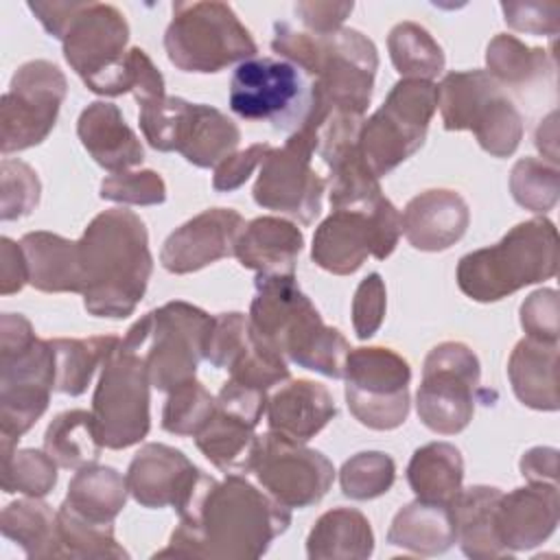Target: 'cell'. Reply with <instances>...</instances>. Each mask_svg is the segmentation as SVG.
<instances>
[{
    "label": "cell",
    "mask_w": 560,
    "mask_h": 560,
    "mask_svg": "<svg viewBox=\"0 0 560 560\" xmlns=\"http://www.w3.org/2000/svg\"><path fill=\"white\" fill-rule=\"evenodd\" d=\"M175 510L179 525L168 547L155 553L158 558H260L291 525V508L258 490L241 472H228L223 481L199 472Z\"/></svg>",
    "instance_id": "1"
},
{
    "label": "cell",
    "mask_w": 560,
    "mask_h": 560,
    "mask_svg": "<svg viewBox=\"0 0 560 560\" xmlns=\"http://www.w3.org/2000/svg\"><path fill=\"white\" fill-rule=\"evenodd\" d=\"M77 243L85 311L107 319L129 317L153 271L144 221L127 208H109L88 223Z\"/></svg>",
    "instance_id": "2"
},
{
    "label": "cell",
    "mask_w": 560,
    "mask_h": 560,
    "mask_svg": "<svg viewBox=\"0 0 560 560\" xmlns=\"http://www.w3.org/2000/svg\"><path fill=\"white\" fill-rule=\"evenodd\" d=\"M247 324L258 348L322 376L343 378L350 343L337 328L324 324L295 273L256 276Z\"/></svg>",
    "instance_id": "3"
},
{
    "label": "cell",
    "mask_w": 560,
    "mask_h": 560,
    "mask_svg": "<svg viewBox=\"0 0 560 560\" xmlns=\"http://www.w3.org/2000/svg\"><path fill=\"white\" fill-rule=\"evenodd\" d=\"M28 9L44 31L63 46L68 66L85 88L101 96L131 90L129 24L120 9L107 2H31Z\"/></svg>",
    "instance_id": "4"
},
{
    "label": "cell",
    "mask_w": 560,
    "mask_h": 560,
    "mask_svg": "<svg viewBox=\"0 0 560 560\" xmlns=\"http://www.w3.org/2000/svg\"><path fill=\"white\" fill-rule=\"evenodd\" d=\"M558 269V230L545 217L514 225L499 243L459 258L455 280L475 302H499L523 287L549 280Z\"/></svg>",
    "instance_id": "5"
},
{
    "label": "cell",
    "mask_w": 560,
    "mask_h": 560,
    "mask_svg": "<svg viewBox=\"0 0 560 560\" xmlns=\"http://www.w3.org/2000/svg\"><path fill=\"white\" fill-rule=\"evenodd\" d=\"M55 389V350L20 313L0 317V438H20L44 416Z\"/></svg>",
    "instance_id": "6"
},
{
    "label": "cell",
    "mask_w": 560,
    "mask_h": 560,
    "mask_svg": "<svg viewBox=\"0 0 560 560\" xmlns=\"http://www.w3.org/2000/svg\"><path fill=\"white\" fill-rule=\"evenodd\" d=\"M168 61L182 72L214 74L256 57L258 46L225 2H175L164 33Z\"/></svg>",
    "instance_id": "7"
},
{
    "label": "cell",
    "mask_w": 560,
    "mask_h": 560,
    "mask_svg": "<svg viewBox=\"0 0 560 560\" xmlns=\"http://www.w3.org/2000/svg\"><path fill=\"white\" fill-rule=\"evenodd\" d=\"M376 70L378 50L361 31L341 26L335 33L315 35V57L306 72L313 105L304 125L315 131L330 112L363 116L372 101Z\"/></svg>",
    "instance_id": "8"
},
{
    "label": "cell",
    "mask_w": 560,
    "mask_h": 560,
    "mask_svg": "<svg viewBox=\"0 0 560 560\" xmlns=\"http://www.w3.org/2000/svg\"><path fill=\"white\" fill-rule=\"evenodd\" d=\"M210 324L212 317L199 306L173 300L140 317L122 341L142 352L151 385L168 394L195 381Z\"/></svg>",
    "instance_id": "9"
},
{
    "label": "cell",
    "mask_w": 560,
    "mask_h": 560,
    "mask_svg": "<svg viewBox=\"0 0 560 560\" xmlns=\"http://www.w3.org/2000/svg\"><path fill=\"white\" fill-rule=\"evenodd\" d=\"M446 131H472L492 158H510L523 140V118L512 98L486 70L448 72L438 85Z\"/></svg>",
    "instance_id": "10"
},
{
    "label": "cell",
    "mask_w": 560,
    "mask_h": 560,
    "mask_svg": "<svg viewBox=\"0 0 560 560\" xmlns=\"http://www.w3.org/2000/svg\"><path fill=\"white\" fill-rule=\"evenodd\" d=\"M438 109V85L422 79H400L392 85L383 105L363 118L357 149L368 168L383 177L411 158L427 138Z\"/></svg>",
    "instance_id": "11"
},
{
    "label": "cell",
    "mask_w": 560,
    "mask_h": 560,
    "mask_svg": "<svg viewBox=\"0 0 560 560\" xmlns=\"http://www.w3.org/2000/svg\"><path fill=\"white\" fill-rule=\"evenodd\" d=\"M151 387L142 352L120 339L107 354L92 396V418L105 448H129L147 438Z\"/></svg>",
    "instance_id": "12"
},
{
    "label": "cell",
    "mask_w": 560,
    "mask_h": 560,
    "mask_svg": "<svg viewBox=\"0 0 560 560\" xmlns=\"http://www.w3.org/2000/svg\"><path fill=\"white\" fill-rule=\"evenodd\" d=\"M400 238V212L381 195L365 206L332 208L317 225L311 258L317 267L335 276L354 273L368 256L385 260Z\"/></svg>",
    "instance_id": "13"
},
{
    "label": "cell",
    "mask_w": 560,
    "mask_h": 560,
    "mask_svg": "<svg viewBox=\"0 0 560 560\" xmlns=\"http://www.w3.org/2000/svg\"><path fill=\"white\" fill-rule=\"evenodd\" d=\"M311 105V79L287 59L252 57L230 79V109L245 120L271 122L278 131H298Z\"/></svg>",
    "instance_id": "14"
},
{
    "label": "cell",
    "mask_w": 560,
    "mask_h": 560,
    "mask_svg": "<svg viewBox=\"0 0 560 560\" xmlns=\"http://www.w3.org/2000/svg\"><path fill=\"white\" fill-rule=\"evenodd\" d=\"M481 365L462 341H442L429 350L416 394L420 422L438 435L462 433L472 416Z\"/></svg>",
    "instance_id": "15"
},
{
    "label": "cell",
    "mask_w": 560,
    "mask_h": 560,
    "mask_svg": "<svg viewBox=\"0 0 560 560\" xmlns=\"http://www.w3.org/2000/svg\"><path fill=\"white\" fill-rule=\"evenodd\" d=\"M343 381L348 409L363 427L392 431L405 424L411 368L398 352L383 346L350 348Z\"/></svg>",
    "instance_id": "16"
},
{
    "label": "cell",
    "mask_w": 560,
    "mask_h": 560,
    "mask_svg": "<svg viewBox=\"0 0 560 560\" xmlns=\"http://www.w3.org/2000/svg\"><path fill=\"white\" fill-rule=\"evenodd\" d=\"M68 94L66 74L46 59L22 63L0 101L2 155L42 144L52 131Z\"/></svg>",
    "instance_id": "17"
},
{
    "label": "cell",
    "mask_w": 560,
    "mask_h": 560,
    "mask_svg": "<svg viewBox=\"0 0 560 560\" xmlns=\"http://www.w3.org/2000/svg\"><path fill=\"white\" fill-rule=\"evenodd\" d=\"M313 153H317V136L306 125L289 133L282 147H271L252 190L254 201L304 225L313 223L322 212L326 192V182L311 166Z\"/></svg>",
    "instance_id": "18"
},
{
    "label": "cell",
    "mask_w": 560,
    "mask_h": 560,
    "mask_svg": "<svg viewBox=\"0 0 560 560\" xmlns=\"http://www.w3.org/2000/svg\"><path fill=\"white\" fill-rule=\"evenodd\" d=\"M249 472L265 492L298 510L319 503L335 479V466L324 453L273 431L256 438Z\"/></svg>",
    "instance_id": "19"
},
{
    "label": "cell",
    "mask_w": 560,
    "mask_h": 560,
    "mask_svg": "<svg viewBox=\"0 0 560 560\" xmlns=\"http://www.w3.org/2000/svg\"><path fill=\"white\" fill-rule=\"evenodd\" d=\"M267 392L225 381L214 411L195 435L197 448L223 472H249L256 427L267 409Z\"/></svg>",
    "instance_id": "20"
},
{
    "label": "cell",
    "mask_w": 560,
    "mask_h": 560,
    "mask_svg": "<svg viewBox=\"0 0 560 560\" xmlns=\"http://www.w3.org/2000/svg\"><path fill=\"white\" fill-rule=\"evenodd\" d=\"M245 219L232 208H210L173 230L162 249L160 262L171 273H192L221 258L234 256Z\"/></svg>",
    "instance_id": "21"
},
{
    "label": "cell",
    "mask_w": 560,
    "mask_h": 560,
    "mask_svg": "<svg viewBox=\"0 0 560 560\" xmlns=\"http://www.w3.org/2000/svg\"><path fill=\"white\" fill-rule=\"evenodd\" d=\"M199 468L168 444L149 442L138 448L127 468L129 494L149 510L177 508L199 477Z\"/></svg>",
    "instance_id": "22"
},
{
    "label": "cell",
    "mask_w": 560,
    "mask_h": 560,
    "mask_svg": "<svg viewBox=\"0 0 560 560\" xmlns=\"http://www.w3.org/2000/svg\"><path fill=\"white\" fill-rule=\"evenodd\" d=\"M558 514V486L527 483L514 488L499 499L497 536L510 553L534 549L556 532Z\"/></svg>",
    "instance_id": "23"
},
{
    "label": "cell",
    "mask_w": 560,
    "mask_h": 560,
    "mask_svg": "<svg viewBox=\"0 0 560 560\" xmlns=\"http://www.w3.org/2000/svg\"><path fill=\"white\" fill-rule=\"evenodd\" d=\"M466 199L451 188H429L411 197L400 214V232L420 252H444L468 230Z\"/></svg>",
    "instance_id": "24"
},
{
    "label": "cell",
    "mask_w": 560,
    "mask_h": 560,
    "mask_svg": "<svg viewBox=\"0 0 560 560\" xmlns=\"http://www.w3.org/2000/svg\"><path fill=\"white\" fill-rule=\"evenodd\" d=\"M77 136L90 158L109 173L131 171L144 160L140 138L114 103H90L77 120Z\"/></svg>",
    "instance_id": "25"
},
{
    "label": "cell",
    "mask_w": 560,
    "mask_h": 560,
    "mask_svg": "<svg viewBox=\"0 0 560 560\" xmlns=\"http://www.w3.org/2000/svg\"><path fill=\"white\" fill-rule=\"evenodd\" d=\"M265 416L269 431L306 444L337 416V405L322 383L298 378L267 398Z\"/></svg>",
    "instance_id": "26"
},
{
    "label": "cell",
    "mask_w": 560,
    "mask_h": 560,
    "mask_svg": "<svg viewBox=\"0 0 560 560\" xmlns=\"http://www.w3.org/2000/svg\"><path fill=\"white\" fill-rule=\"evenodd\" d=\"M302 247L304 234L293 221L258 217L241 232L234 256L245 269H254L256 273H295Z\"/></svg>",
    "instance_id": "27"
},
{
    "label": "cell",
    "mask_w": 560,
    "mask_h": 560,
    "mask_svg": "<svg viewBox=\"0 0 560 560\" xmlns=\"http://www.w3.org/2000/svg\"><path fill=\"white\" fill-rule=\"evenodd\" d=\"M241 129L221 109L206 103H188L175 138V151L199 168L221 164L236 153Z\"/></svg>",
    "instance_id": "28"
},
{
    "label": "cell",
    "mask_w": 560,
    "mask_h": 560,
    "mask_svg": "<svg viewBox=\"0 0 560 560\" xmlns=\"http://www.w3.org/2000/svg\"><path fill=\"white\" fill-rule=\"evenodd\" d=\"M26 256L28 284L44 293H83L79 243L37 230L20 238Z\"/></svg>",
    "instance_id": "29"
},
{
    "label": "cell",
    "mask_w": 560,
    "mask_h": 560,
    "mask_svg": "<svg viewBox=\"0 0 560 560\" xmlns=\"http://www.w3.org/2000/svg\"><path fill=\"white\" fill-rule=\"evenodd\" d=\"M501 490L494 486H468L451 501L455 536L462 551L472 560H492L512 556L497 536V505Z\"/></svg>",
    "instance_id": "30"
},
{
    "label": "cell",
    "mask_w": 560,
    "mask_h": 560,
    "mask_svg": "<svg viewBox=\"0 0 560 560\" xmlns=\"http://www.w3.org/2000/svg\"><path fill=\"white\" fill-rule=\"evenodd\" d=\"M558 343L521 339L508 361V378L514 396L532 409L556 411L558 398Z\"/></svg>",
    "instance_id": "31"
},
{
    "label": "cell",
    "mask_w": 560,
    "mask_h": 560,
    "mask_svg": "<svg viewBox=\"0 0 560 560\" xmlns=\"http://www.w3.org/2000/svg\"><path fill=\"white\" fill-rule=\"evenodd\" d=\"M451 505L416 499L402 505L387 529V542L416 556H438L455 545Z\"/></svg>",
    "instance_id": "32"
},
{
    "label": "cell",
    "mask_w": 560,
    "mask_h": 560,
    "mask_svg": "<svg viewBox=\"0 0 560 560\" xmlns=\"http://www.w3.org/2000/svg\"><path fill=\"white\" fill-rule=\"evenodd\" d=\"M374 551V532L363 512L332 508L324 512L306 536L311 560H365Z\"/></svg>",
    "instance_id": "33"
},
{
    "label": "cell",
    "mask_w": 560,
    "mask_h": 560,
    "mask_svg": "<svg viewBox=\"0 0 560 560\" xmlns=\"http://www.w3.org/2000/svg\"><path fill=\"white\" fill-rule=\"evenodd\" d=\"M464 481V457L451 442H429L413 451L407 464V483L416 499L444 503L462 490Z\"/></svg>",
    "instance_id": "34"
},
{
    "label": "cell",
    "mask_w": 560,
    "mask_h": 560,
    "mask_svg": "<svg viewBox=\"0 0 560 560\" xmlns=\"http://www.w3.org/2000/svg\"><path fill=\"white\" fill-rule=\"evenodd\" d=\"M127 479L112 466L79 468L68 483L63 503L92 523L109 525L127 503Z\"/></svg>",
    "instance_id": "35"
},
{
    "label": "cell",
    "mask_w": 560,
    "mask_h": 560,
    "mask_svg": "<svg viewBox=\"0 0 560 560\" xmlns=\"http://www.w3.org/2000/svg\"><path fill=\"white\" fill-rule=\"evenodd\" d=\"M0 532L4 538L20 545L26 558H61L57 512L39 497L9 503L0 514Z\"/></svg>",
    "instance_id": "36"
},
{
    "label": "cell",
    "mask_w": 560,
    "mask_h": 560,
    "mask_svg": "<svg viewBox=\"0 0 560 560\" xmlns=\"http://www.w3.org/2000/svg\"><path fill=\"white\" fill-rule=\"evenodd\" d=\"M103 444L98 442L92 411L70 409L57 413L44 433V451L70 470L96 464Z\"/></svg>",
    "instance_id": "37"
},
{
    "label": "cell",
    "mask_w": 560,
    "mask_h": 560,
    "mask_svg": "<svg viewBox=\"0 0 560 560\" xmlns=\"http://www.w3.org/2000/svg\"><path fill=\"white\" fill-rule=\"evenodd\" d=\"M120 341L116 335H98L88 339H50L55 350V392L81 396L107 354Z\"/></svg>",
    "instance_id": "38"
},
{
    "label": "cell",
    "mask_w": 560,
    "mask_h": 560,
    "mask_svg": "<svg viewBox=\"0 0 560 560\" xmlns=\"http://www.w3.org/2000/svg\"><path fill=\"white\" fill-rule=\"evenodd\" d=\"M486 66V72L499 85L505 83L512 88H523L549 74L556 68V61L549 50L532 48L514 35L499 33L488 42Z\"/></svg>",
    "instance_id": "39"
},
{
    "label": "cell",
    "mask_w": 560,
    "mask_h": 560,
    "mask_svg": "<svg viewBox=\"0 0 560 560\" xmlns=\"http://www.w3.org/2000/svg\"><path fill=\"white\" fill-rule=\"evenodd\" d=\"M387 50L402 79L433 81L446 63L442 46L416 22H398L387 35Z\"/></svg>",
    "instance_id": "40"
},
{
    "label": "cell",
    "mask_w": 560,
    "mask_h": 560,
    "mask_svg": "<svg viewBox=\"0 0 560 560\" xmlns=\"http://www.w3.org/2000/svg\"><path fill=\"white\" fill-rule=\"evenodd\" d=\"M57 532L61 542V558H129L122 545H118L112 523H92L66 503H61L57 510Z\"/></svg>",
    "instance_id": "41"
},
{
    "label": "cell",
    "mask_w": 560,
    "mask_h": 560,
    "mask_svg": "<svg viewBox=\"0 0 560 560\" xmlns=\"http://www.w3.org/2000/svg\"><path fill=\"white\" fill-rule=\"evenodd\" d=\"M510 192L521 208L536 214L549 212L560 195L558 164L540 158H521L510 171Z\"/></svg>",
    "instance_id": "42"
},
{
    "label": "cell",
    "mask_w": 560,
    "mask_h": 560,
    "mask_svg": "<svg viewBox=\"0 0 560 560\" xmlns=\"http://www.w3.org/2000/svg\"><path fill=\"white\" fill-rule=\"evenodd\" d=\"M396 481V464L383 451H361L339 470L341 492L354 501H370L389 492Z\"/></svg>",
    "instance_id": "43"
},
{
    "label": "cell",
    "mask_w": 560,
    "mask_h": 560,
    "mask_svg": "<svg viewBox=\"0 0 560 560\" xmlns=\"http://www.w3.org/2000/svg\"><path fill=\"white\" fill-rule=\"evenodd\" d=\"M57 462L37 448H20L0 464L2 492L46 497L57 486Z\"/></svg>",
    "instance_id": "44"
},
{
    "label": "cell",
    "mask_w": 560,
    "mask_h": 560,
    "mask_svg": "<svg viewBox=\"0 0 560 560\" xmlns=\"http://www.w3.org/2000/svg\"><path fill=\"white\" fill-rule=\"evenodd\" d=\"M217 398L195 378L173 392L162 409V429L173 435H197L214 411Z\"/></svg>",
    "instance_id": "45"
},
{
    "label": "cell",
    "mask_w": 560,
    "mask_h": 560,
    "mask_svg": "<svg viewBox=\"0 0 560 560\" xmlns=\"http://www.w3.org/2000/svg\"><path fill=\"white\" fill-rule=\"evenodd\" d=\"M249 348L252 337L247 315L232 311L212 317L203 348V359L210 361L212 368L232 370Z\"/></svg>",
    "instance_id": "46"
},
{
    "label": "cell",
    "mask_w": 560,
    "mask_h": 560,
    "mask_svg": "<svg viewBox=\"0 0 560 560\" xmlns=\"http://www.w3.org/2000/svg\"><path fill=\"white\" fill-rule=\"evenodd\" d=\"M2 197H0V219L15 221L31 214L39 203L42 184L33 166L22 160L4 158L0 162Z\"/></svg>",
    "instance_id": "47"
},
{
    "label": "cell",
    "mask_w": 560,
    "mask_h": 560,
    "mask_svg": "<svg viewBox=\"0 0 560 560\" xmlns=\"http://www.w3.org/2000/svg\"><path fill=\"white\" fill-rule=\"evenodd\" d=\"M101 199L125 203V206H158L166 199V184L160 173L144 171H122L112 173L101 182Z\"/></svg>",
    "instance_id": "48"
},
{
    "label": "cell",
    "mask_w": 560,
    "mask_h": 560,
    "mask_svg": "<svg viewBox=\"0 0 560 560\" xmlns=\"http://www.w3.org/2000/svg\"><path fill=\"white\" fill-rule=\"evenodd\" d=\"M138 120L144 140L155 149V151H175V138H177V127L182 120V114L188 105L186 98L179 96H158L144 103H138Z\"/></svg>",
    "instance_id": "49"
},
{
    "label": "cell",
    "mask_w": 560,
    "mask_h": 560,
    "mask_svg": "<svg viewBox=\"0 0 560 560\" xmlns=\"http://www.w3.org/2000/svg\"><path fill=\"white\" fill-rule=\"evenodd\" d=\"M387 291L381 273L365 276L352 298V328L359 339H370L385 319Z\"/></svg>",
    "instance_id": "50"
},
{
    "label": "cell",
    "mask_w": 560,
    "mask_h": 560,
    "mask_svg": "<svg viewBox=\"0 0 560 560\" xmlns=\"http://www.w3.org/2000/svg\"><path fill=\"white\" fill-rule=\"evenodd\" d=\"M560 308H558V293L556 289H538L525 298L521 304V326L527 337L558 343L560 337Z\"/></svg>",
    "instance_id": "51"
},
{
    "label": "cell",
    "mask_w": 560,
    "mask_h": 560,
    "mask_svg": "<svg viewBox=\"0 0 560 560\" xmlns=\"http://www.w3.org/2000/svg\"><path fill=\"white\" fill-rule=\"evenodd\" d=\"M501 13L512 31L529 35H558L560 4L558 2H501Z\"/></svg>",
    "instance_id": "52"
},
{
    "label": "cell",
    "mask_w": 560,
    "mask_h": 560,
    "mask_svg": "<svg viewBox=\"0 0 560 560\" xmlns=\"http://www.w3.org/2000/svg\"><path fill=\"white\" fill-rule=\"evenodd\" d=\"M271 144L267 142H256L243 151H236L232 155H228L221 164L214 166V175H212V186L219 192H232L236 188H241L249 175L260 168L265 155L269 153Z\"/></svg>",
    "instance_id": "53"
},
{
    "label": "cell",
    "mask_w": 560,
    "mask_h": 560,
    "mask_svg": "<svg viewBox=\"0 0 560 560\" xmlns=\"http://www.w3.org/2000/svg\"><path fill=\"white\" fill-rule=\"evenodd\" d=\"M354 2H298L295 13L313 35H328L341 28L343 20L352 13Z\"/></svg>",
    "instance_id": "54"
},
{
    "label": "cell",
    "mask_w": 560,
    "mask_h": 560,
    "mask_svg": "<svg viewBox=\"0 0 560 560\" xmlns=\"http://www.w3.org/2000/svg\"><path fill=\"white\" fill-rule=\"evenodd\" d=\"M129 72H131V94L138 103L164 96V77L153 66L142 48H129Z\"/></svg>",
    "instance_id": "55"
},
{
    "label": "cell",
    "mask_w": 560,
    "mask_h": 560,
    "mask_svg": "<svg viewBox=\"0 0 560 560\" xmlns=\"http://www.w3.org/2000/svg\"><path fill=\"white\" fill-rule=\"evenodd\" d=\"M28 282L26 256L20 243L9 236L0 238V293L11 295Z\"/></svg>",
    "instance_id": "56"
},
{
    "label": "cell",
    "mask_w": 560,
    "mask_h": 560,
    "mask_svg": "<svg viewBox=\"0 0 560 560\" xmlns=\"http://www.w3.org/2000/svg\"><path fill=\"white\" fill-rule=\"evenodd\" d=\"M521 475L527 483H553L558 486V451L551 446H534L523 453L518 462Z\"/></svg>",
    "instance_id": "57"
},
{
    "label": "cell",
    "mask_w": 560,
    "mask_h": 560,
    "mask_svg": "<svg viewBox=\"0 0 560 560\" xmlns=\"http://www.w3.org/2000/svg\"><path fill=\"white\" fill-rule=\"evenodd\" d=\"M556 118H558L556 112H551L545 120H540L536 136H534L538 151L551 164H558V122H556Z\"/></svg>",
    "instance_id": "58"
}]
</instances>
